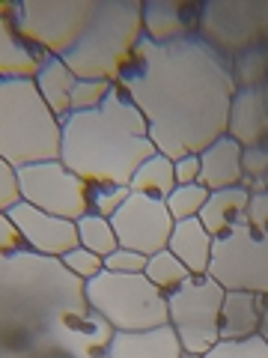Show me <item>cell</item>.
<instances>
[{
  "label": "cell",
  "mask_w": 268,
  "mask_h": 358,
  "mask_svg": "<svg viewBox=\"0 0 268 358\" xmlns=\"http://www.w3.org/2000/svg\"><path fill=\"white\" fill-rule=\"evenodd\" d=\"M117 84L147 117L155 150L173 162L200 155L227 134L239 90L230 60L200 36L170 45L143 36Z\"/></svg>",
  "instance_id": "cell-1"
},
{
  "label": "cell",
  "mask_w": 268,
  "mask_h": 358,
  "mask_svg": "<svg viewBox=\"0 0 268 358\" xmlns=\"http://www.w3.org/2000/svg\"><path fill=\"white\" fill-rule=\"evenodd\" d=\"M155 152L147 117L119 84L102 108L63 120L60 162L89 185H131L137 167Z\"/></svg>",
  "instance_id": "cell-2"
},
{
  "label": "cell",
  "mask_w": 268,
  "mask_h": 358,
  "mask_svg": "<svg viewBox=\"0 0 268 358\" xmlns=\"http://www.w3.org/2000/svg\"><path fill=\"white\" fill-rule=\"evenodd\" d=\"M84 308H89L87 284L60 257L36 251L0 257V322L9 338H30V343L42 346L54 322Z\"/></svg>",
  "instance_id": "cell-3"
},
{
  "label": "cell",
  "mask_w": 268,
  "mask_h": 358,
  "mask_svg": "<svg viewBox=\"0 0 268 358\" xmlns=\"http://www.w3.org/2000/svg\"><path fill=\"white\" fill-rule=\"evenodd\" d=\"M63 120L42 99L36 81L0 78V162L15 167L60 162Z\"/></svg>",
  "instance_id": "cell-4"
},
{
  "label": "cell",
  "mask_w": 268,
  "mask_h": 358,
  "mask_svg": "<svg viewBox=\"0 0 268 358\" xmlns=\"http://www.w3.org/2000/svg\"><path fill=\"white\" fill-rule=\"evenodd\" d=\"M143 36L147 33L140 0H102L84 36L63 60L84 81L117 84Z\"/></svg>",
  "instance_id": "cell-5"
},
{
  "label": "cell",
  "mask_w": 268,
  "mask_h": 358,
  "mask_svg": "<svg viewBox=\"0 0 268 358\" xmlns=\"http://www.w3.org/2000/svg\"><path fill=\"white\" fill-rule=\"evenodd\" d=\"M87 301L98 310L117 331H147L170 322L167 293L158 289L147 275L105 272L87 281Z\"/></svg>",
  "instance_id": "cell-6"
},
{
  "label": "cell",
  "mask_w": 268,
  "mask_h": 358,
  "mask_svg": "<svg viewBox=\"0 0 268 358\" xmlns=\"http://www.w3.org/2000/svg\"><path fill=\"white\" fill-rule=\"evenodd\" d=\"M102 0H24L3 6V18L51 57H66L84 36Z\"/></svg>",
  "instance_id": "cell-7"
},
{
  "label": "cell",
  "mask_w": 268,
  "mask_h": 358,
  "mask_svg": "<svg viewBox=\"0 0 268 358\" xmlns=\"http://www.w3.org/2000/svg\"><path fill=\"white\" fill-rule=\"evenodd\" d=\"M223 289L215 278H191L176 293L167 296V313H170V326L182 341L185 352L206 355L211 346L221 343V305Z\"/></svg>",
  "instance_id": "cell-8"
},
{
  "label": "cell",
  "mask_w": 268,
  "mask_h": 358,
  "mask_svg": "<svg viewBox=\"0 0 268 358\" xmlns=\"http://www.w3.org/2000/svg\"><path fill=\"white\" fill-rule=\"evenodd\" d=\"M209 278L223 289L268 296V233L253 230L248 221L232 233L215 239Z\"/></svg>",
  "instance_id": "cell-9"
},
{
  "label": "cell",
  "mask_w": 268,
  "mask_h": 358,
  "mask_svg": "<svg viewBox=\"0 0 268 358\" xmlns=\"http://www.w3.org/2000/svg\"><path fill=\"white\" fill-rule=\"evenodd\" d=\"M24 203L36 206L48 215L81 221L93 212V185L72 173L63 162H39L18 167Z\"/></svg>",
  "instance_id": "cell-10"
},
{
  "label": "cell",
  "mask_w": 268,
  "mask_h": 358,
  "mask_svg": "<svg viewBox=\"0 0 268 358\" xmlns=\"http://www.w3.org/2000/svg\"><path fill=\"white\" fill-rule=\"evenodd\" d=\"M197 36L227 60L236 57L268 36V3H206Z\"/></svg>",
  "instance_id": "cell-11"
},
{
  "label": "cell",
  "mask_w": 268,
  "mask_h": 358,
  "mask_svg": "<svg viewBox=\"0 0 268 358\" xmlns=\"http://www.w3.org/2000/svg\"><path fill=\"white\" fill-rule=\"evenodd\" d=\"M110 224L117 230L119 248L137 251L143 257L164 251L170 245L173 227H176L170 209H167V200L137 194V192H131V197L119 206Z\"/></svg>",
  "instance_id": "cell-12"
},
{
  "label": "cell",
  "mask_w": 268,
  "mask_h": 358,
  "mask_svg": "<svg viewBox=\"0 0 268 358\" xmlns=\"http://www.w3.org/2000/svg\"><path fill=\"white\" fill-rule=\"evenodd\" d=\"M117 329L93 308L72 310L48 329L42 350L51 358H107Z\"/></svg>",
  "instance_id": "cell-13"
},
{
  "label": "cell",
  "mask_w": 268,
  "mask_h": 358,
  "mask_svg": "<svg viewBox=\"0 0 268 358\" xmlns=\"http://www.w3.org/2000/svg\"><path fill=\"white\" fill-rule=\"evenodd\" d=\"M9 218L18 224V230L24 233L27 248L45 254V257H66L69 251H75L81 245V236H77V221L69 218H57L48 215L30 203H18L13 212H6Z\"/></svg>",
  "instance_id": "cell-14"
},
{
  "label": "cell",
  "mask_w": 268,
  "mask_h": 358,
  "mask_svg": "<svg viewBox=\"0 0 268 358\" xmlns=\"http://www.w3.org/2000/svg\"><path fill=\"white\" fill-rule=\"evenodd\" d=\"M200 9L203 6L176 3V0H149V3H143V33L155 45H170L197 36Z\"/></svg>",
  "instance_id": "cell-15"
},
{
  "label": "cell",
  "mask_w": 268,
  "mask_h": 358,
  "mask_svg": "<svg viewBox=\"0 0 268 358\" xmlns=\"http://www.w3.org/2000/svg\"><path fill=\"white\" fill-rule=\"evenodd\" d=\"M227 134L236 143H241V150L268 143V102H265L262 87L236 90L232 105H230Z\"/></svg>",
  "instance_id": "cell-16"
},
{
  "label": "cell",
  "mask_w": 268,
  "mask_h": 358,
  "mask_svg": "<svg viewBox=\"0 0 268 358\" xmlns=\"http://www.w3.org/2000/svg\"><path fill=\"white\" fill-rule=\"evenodd\" d=\"M48 60V51L24 39L13 21L3 18L0 24V78L3 81H36V75Z\"/></svg>",
  "instance_id": "cell-17"
},
{
  "label": "cell",
  "mask_w": 268,
  "mask_h": 358,
  "mask_svg": "<svg viewBox=\"0 0 268 358\" xmlns=\"http://www.w3.org/2000/svg\"><path fill=\"white\" fill-rule=\"evenodd\" d=\"M265 310H268V296L227 289L221 305V341H244L260 334Z\"/></svg>",
  "instance_id": "cell-18"
},
{
  "label": "cell",
  "mask_w": 268,
  "mask_h": 358,
  "mask_svg": "<svg viewBox=\"0 0 268 358\" xmlns=\"http://www.w3.org/2000/svg\"><path fill=\"white\" fill-rule=\"evenodd\" d=\"M107 358H185V346L167 322L147 331H117Z\"/></svg>",
  "instance_id": "cell-19"
},
{
  "label": "cell",
  "mask_w": 268,
  "mask_h": 358,
  "mask_svg": "<svg viewBox=\"0 0 268 358\" xmlns=\"http://www.w3.org/2000/svg\"><path fill=\"white\" fill-rule=\"evenodd\" d=\"M241 143H236L230 134H223L209 150L200 152V185H206L209 192L236 188L241 185Z\"/></svg>",
  "instance_id": "cell-20"
},
{
  "label": "cell",
  "mask_w": 268,
  "mask_h": 358,
  "mask_svg": "<svg viewBox=\"0 0 268 358\" xmlns=\"http://www.w3.org/2000/svg\"><path fill=\"white\" fill-rule=\"evenodd\" d=\"M248 200H251V192L244 185L211 192L203 212H200V221H203V227L211 236L221 239L236 230L239 224L248 221Z\"/></svg>",
  "instance_id": "cell-21"
},
{
  "label": "cell",
  "mask_w": 268,
  "mask_h": 358,
  "mask_svg": "<svg viewBox=\"0 0 268 358\" xmlns=\"http://www.w3.org/2000/svg\"><path fill=\"white\" fill-rule=\"evenodd\" d=\"M179 260L188 266V272L194 278L209 275L211 266V248H215V236L203 227L200 218H188V221H176L170 245H167Z\"/></svg>",
  "instance_id": "cell-22"
},
{
  "label": "cell",
  "mask_w": 268,
  "mask_h": 358,
  "mask_svg": "<svg viewBox=\"0 0 268 358\" xmlns=\"http://www.w3.org/2000/svg\"><path fill=\"white\" fill-rule=\"evenodd\" d=\"M77 84V75L66 66L63 57H51L42 66V72L36 75V87L42 99L48 102V108L57 114V120L72 117V90Z\"/></svg>",
  "instance_id": "cell-23"
},
{
  "label": "cell",
  "mask_w": 268,
  "mask_h": 358,
  "mask_svg": "<svg viewBox=\"0 0 268 358\" xmlns=\"http://www.w3.org/2000/svg\"><path fill=\"white\" fill-rule=\"evenodd\" d=\"M131 192L137 194H149V197H158V200H167L173 192H176V171H173V159H167V155L155 152L152 159H147L137 173L131 179Z\"/></svg>",
  "instance_id": "cell-24"
},
{
  "label": "cell",
  "mask_w": 268,
  "mask_h": 358,
  "mask_svg": "<svg viewBox=\"0 0 268 358\" xmlns=\"http://www.w3.org/2000/svg\"><path fill=\"white\" fill-rule=\"evenodd\" d=\"M149 278V281L158 287V289H164L167 296L170 293H176L182 284H188L191 281V272H188V266L179 260V257L170 251V248H164V251H158V254H152L149 257V263H147V272H143Z\"/></svg>",
  "instance_id": "cell-25"
},
{
  "label": "cell",
  "mask_w": 268,
  "mask_h": 358,
  "mask_svg": "<svg viewBox=\"0 0 268 358\" xmlns=\"http://www.w3.org/2000/svg\"><path fill=\"white\" fill-rule=\"evenodd\" d=\"M77 236H81V245L87 251H93L98 257H110L114 251H119V239L110 218L93 215V212L77 221Z\"/></svg>",
  "instance_id": "cell-26"
},
{
  "label": "cell",
  "mask_w": 268,
  "mask_h": 358,
  "mask_svg": "<svg viewBox=\"0 0 268 358\" xmlns=\"http://www.w3.org/2000/svg\"><path fill=\"white\" fill-rule=\"evenodd\" d=\"M230 69H232V78H236L239 90L265 87V81H268V48L253 45V48L236 54V57L230 60Z\"/></svg>",
  "instance_id": "cell-27"
},
{
  "label": "cell",
  "mask_w": 268,
  "mask_h": 358,
  "mask_svg": "<svg viewBox=\"0 0 268 358\" xmlns=\"http://www.w3.org/2000/svg\"><path fill=\"white\" fill-rule=\"evenodd\" d=\"M209 188L206 185H176V192L167 197V209H170L173 221H188V218H200L206 200H209Z\"/></svg>",
  "instance_id": "cell-28"
},
{
  "label": "cell",
  "mask_w": 268,
  "mask_h": 358,
  "mask_svg": "<svg viewBox=\"0 0 268 358\" xmlns=\"http://www.w3.org/2000/svg\"><path fill=\"white\" fill-rule=\"evenodd\" d=\"M110 90H114L110 81H84V78H77V84L72 90V114H84V110L102 108Z\"/></svg>",
  "instance_id": "cell-29"
},
{
  "label": "cell",
  "mask_w": 268,
  "mask_h": 358,
  "mask_svg": "<svg viewBox=\"0 0 268 358\" xmlns=\"http://www.w3.org/2000/svg\"><path fill=\"white\" fill-rule=\"evenodd\" d=\"M203 358H268V343L260 334L244 338V341H221Z\"/></svg>",
  "instance_id": "cell-30"
},
{
  "label": "cell",
  "mask_w": 268,
  "mask_h": 358,
  "mask_svg": "<svg viewBox=\"0 0 268 358\" xmlns=\"http://www.w3.org/2000/svg\"><path fill=\"white\" fill-rule=\"evenodd\" d=\"M60 260L66 263V268H69L72 275H77L81 281H93V278H98L105 272V257H98L93 251H87L84 245H77L75 251H69L66 257H60Z\"/></svg>",
  "instance_id": "cell-31"
},
{
  "label": "cell",
  "mask_w": 268,
  "mask_h": 358,
  "mask_svg": "<svg viewBox=\"0 0 268 358\" xmlns=\"http://www.w3.org/2000/svg\"><path fill=\"white\" fill-rule=\"evenodd\" d=\"M131 197V188L128 185H93V215H102V218H114L119 206Z\"/></svg>",
  "instance_id": "cell-32"
},
{
  "label": "cell",
  "mask_w": 268,
  "mask_h": 358,
  "mask_svg": "<svg viewBox=\"0 0 268 358\" xmlns=\"http://www.w3.org/2000/svg\"><path fill=\"white\" fill-rule=\"evenodd\" d=\"M18 203H24V192H21L18 167L9 164V162H0V215L13 212Z\"/></svg>",
  "instance_id": "cell-33"
},
{
  "label": "cell",
  "mask_w": 268,
  "mask_h": 358,
  "mask_svg": "<svg viewBox=\"0 0 268 358\" xmlns=\"http://www.w3.org/2000/svg\"><path fill=\"white\" fill-rule=\"evenodd\" d=\"M147 263H149V257H143L137 251H128V248H119L110 257H105V268H107V272H122V275L147 272Z\"/></svg>",
  "instance_id": "cell-34"
},
{
  "label": "cell",
  "mask_w": 268,
  "mask_h": 358,
  "mask_svg": "<svg viewBox=\"0 0 268 358\" xmlns=\"http://www.w3.org/2000/svg\"><path fill=\"white\" fill-rule=\"evenodd\" d=\"M241 171H244V179H253V182L265 179V173H268V143L241 150Z\"/></svg>",
  "instance_id": "cell-35"
},
{
  "label": "cell",
  "mask_w": 268,
  "mask_h": 358,
  "mask_svg": "<svg viewBox=\"0 0 268 358\" xmlns=\"http://www.w3.org/2000/svg\"><path fill=\"white\" fill-rule=\"evenodd\" d=\"M18 251H30L24 233L18 230V224L9 215H0V257H9Z\"/></svg>",
  "instance_id": "cell-36"
},
{
  "label": "cell",
  "mask_w": 268,
  "mask_h": 358,
  "mask_svg": "<svg viewBox=\"0 0 268 358\" xmlns=\"http://www.w3.org/2000/svg\"><path fill=\"white\" fill-rule=\"evenodd\" d=\"M248 224L253 230L268 233V188L265 192H253L248 200Z\"/></svg>",
  "instance_id": "cell-37"
},
{
  "label": "cell",
  "mask_w": 268,
  "mask_h": 358,
  "mask_svg": "<svg viewBox=\"0 0 268 358\" xmlns=\"http://www.w3.org/2000/svg\"><path fill=\"white\" fill-rule=\"evenodd\" d=\"M176 185H197L200 182V155H182L173 162Z\"/></svg>",
  "instance_id": "cell-38"
},
{
  "label": "cell",
  "mask_w": 268,
  "mask_h": 358,
  "mask_svg": "<svg viewBox=\"0 0 268 358\" xmlns=\"http://www.w3.org/2000/svg\"><path fill=\"white\" fill-rule=\"evenodd\" d=\"M260 338L268 343V310H265V317H262V326H260Z\"/></svg>",
  "instance_id": "cell-39"
},
{
  "label": "cell",
  "mask_w": 268,
  "mask_h": 358,
  "mask_svg": "<svg viewBox=\"0 0 268 358\" xmlns=\"http://www.w3.org/2000/svg\"><path fill=\"white\" fill-rule=\"evenodd\" d=\"M185 358H203V355H191V352H185Z\"/></svg>",
  "instance_id": "cell-40"
},
{
  "label": "cell",
  "mask_w": 268,
  "mask_h": 358,
  "mask_svg": "<svg viewBox=\"0 0 268 358\" xmlns=\"http://www.w3.org/2000/svg\"><path fill=\"white\" fill-rule=\"evenodd\" d=\"M262 90H265V102H268V81H265V87H262Z\"/></svg>",
  "instance_id": "cell-41"
},
{
  "label": "cell",
  "mask_w": 268,
  "mask_h": 358,
  "mask_svg": "<svg viewBox=\"0 0 268 358\" xmlns=\"http://www.w3.org/2000/svg\"><path fill=\"white\" fill-rule=\"evenodd\" d=\"M265 188H268V173H265Z\"/></svg>",
  "instance_id": "cell-42"
}]
</instances>
